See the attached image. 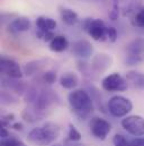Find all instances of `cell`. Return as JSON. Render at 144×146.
<instances>
[{"label":"cell","mask_w":144,"mask_h":146,"mask_svg":"<svg viewBox=\"0 0 144 146\" xmlns=\"http://www.w3.org/2000/svg\"><path fill=\"white\" fill-rule=\"evenodd\" d=\"M126 79L131 86L137 90H144V74L131 70L126 74Z\"/></svg>","instance_id":"obj_19"},{"label":"cell","mask_w":144,"mask_h":146,"mask_svg":"<svg viewBox=\"0 0 144 146\" xmlns=\"http://www.w3.org/2000/svg\"><path fill=\"white\" fill-rule=\"evenodd\" d=\"M24 99L28 106L23 111L22 117L25 121L28 122L42 120L47 115V111H50L60 101L59 96L51 88L41 84L28 87Z\"/></svg>","instance_id":"obj_1"},{"label":"cell","mask_w":144,"mask_h":146,"mask_svg":"<svg viewBox=\"0 0 144 146\" xmlns=\"http://www.w3.org/2000/svg\"><path fill=\"white\" fill-rule=\"evenodd\" d=\"M133 24L137 27L144 29V8H141L133 17Z\"/></svg>","instance_id":"obj_25"},{"label":"cell","mask_w":144,"mask_h":146,"mask_svg":"<svg viewBox=\"0 0 144 146\" xmlns=\"http://www.w3.org/2000/svg\"><path fill=\"white\" fill-rule=\"evenodd\" d=\"M69 48V41L63 35H56L50 42V50L53 52H63Z\"/></svg>","instance_id":"obj_20"},{"label":"cell","mask_w":144,"mask_h":146,"mask_svg":"<svg viewBox=\"0 0 144 146\" xmlns=\"http://www.w3.org/2000/svg\"><path fill=\"white\" fill-rule=\"evenodd\" d=\"M111 64H113V59L108 54L98 53L92 58L91 64L89 65V69H90V72L97 74V75H101L103 73H105L108 68H110Z\"/></svg>","instance_id":"obj_11"},{"label":"cell","mask_w":144,"mask_h":146,"mask_svg":"<svg viewBox=\"0 0 144 146\" xmlns=\"http://www.w3.org/2000/svg\"><path fill=\"white\" fill-rule=\"evenodd\" d=\"M113 144L114 146H132L131 145V139L125 137L122 134H116L113 138Z\"/></svg>","instance_id":"obj_23"},{"label":"cell","mask_w":144,"mask_h":146,"mask_svg":"<svg viewBox=\"0 0 144 146\" xmlns=\"http://www.w3.org/2000/svg\"><path fill=\"white\" fill-rule=\"evenodd\" d=\"M18 102V99L14 95L12 92L10 91H2L1 92V103L5 106H9V104H15Z\"/></svg>","instance_id":"obj_22"},{"label":"cell","mask_w":144,"mask_h":146,"mask_svg":"<svg viewBox=\"0 0 144 146\" xmlns=\"http://www.w3.org/2000/svg\"><path fill=\"white\" fill-rule=\"evenodd\" d=\"M56 82V73L53 70H46L44 73L41 74V76L38 77V84L41 85H52Z\"/></svg>","instance_id":"obj_21"},{"label":"cell","mask_w":144,"mask_h":146,"mask_svg":"<svg viewBox=\"0 0 144 146\" xmlns=\"http://www.w3.org/2000/svg\"><path fill=\"white\" fill-rule=\"evenodd\" d=\"M132 146H144V136L142 137H135L134 139H131Z\"/></svg>","instance_id":"obj_30"},{"label":"cell","mask_w":144,"mask_h":146,"mask_svg":"<svg viewBox=\"0 0 144 146\" xmlns=\"http://www.w3.org/2000/svg\"><path fill=\"white\" fill-rule=\"evenodd\" d=\"M0 72L3 76L10 78H22L24 75V70L20 66L11 58H7L2 56L0 58Z\"/></svg>","instance_id":"obj_10"},{"label":"cell","mask_w":144,"mask_h":146,"mask_svg":"<svg viewBox=\"0 0 144 146\" xmlns=\"http://www.w3.org/2000/svg\"><path fill=\"white\" fill-rule=\"evenodd\" d=\"M46 66V60L45 59H39V60H33L31 62H27L24 67V74L26 76H33L41 74L42 70L45 68Z\"/></svg>","instance_id":"obj_17"},{"label":"cell","mask_w":144,"mask_h":146,"mask_svg":"<svg viewBox=\"0 0 144 146\" xmlns=\"http://www.w3.org/2000/svg\"><path fill=\"white\" fill-rule=\"evenodd\" d=\"M53 146H62V145H53Z\"/></svg>","instance_id":"obj_32"},{"label":"cell","mask_w":144,"mask_h":146,"mask_svg":"<svg viewBox=\"0 0 144 146\" xmlns=\"http://www.w3.org/2000/svg\"><path fill=\"white\" fill-rule=\"evenodd\" d=\"M106 36H107V41H109V42H115L117 40V31H116V29L113 27V26H108Z\"/></svg>","instance_id":"obj_28"},{"label":"cell","mask_w":144,"mask_h":146,"mask_svg":"<svg viewBox=\"0 0 144 146\" xmlns=\"http://www.w3.org/2000/svg\"><path fill=\"white\" fill-rule=\"evenodd\" d=\"M101 87L107 92H124L128 87V82L118 73H113L103 78Z\"/></svg>","instance_id":"obj_7"},{"label":"cell","mask_w":144,"mask_h":146,"mask_svg":"<svg viewBox=\"0 0 144 146\" xmlns=\"http://www.w3.org/2000/svg\"><path fill=\"white\" fill-rule=\"evenodd\" d=\"M2 86L6 87L8 91L12 92L14 94L17 95H25V93L27 92L28 87L25 82L20 80L19 78H10V77H3L2 78Z\"/></svg>","instance_id":"obj_13"},{"label":"cell","mask_w":144,"mask_h":146,"mask_svg":"<svg viewBox=\"0 0 144 146\" xmlns=\"http://www.w3.org/2000/svg\"><path fill=\"white\" fill-rule=\"evenodd\" d=\"M68 102L73 113L82 119H88L94 112V100L84 90H73L68 95Z\"/></svg>","instance_id":"obj_2"},{"label":"cell","mask_w":144,"mask_h":146,"mask_svg":"<svg viewBox=\"0 0 144 146\" xmlns=\"http://www.w3.org/2000/svg\"><path fill=\"white\" fill-rule=\"evenodd\" d=\"M107 108L111 115L116 118H122V117L127 115L132 111L133 103L127 98H124L122 95H115L109 99Z\"/></svg>","instance_id":"obj_6"},{"label":"cell","mask_w":144,"mask_h":146,"mask_svg":"<svg viewBox=\"0 0 144 146\" xmlns=\"http://www.w3.org/2000/svg\"><path fill=\"white\" fill-rule=\"evenodd\" d=\"M0 146H23V143L17 139L14 136H9L7 138H2L1 139V144Z\"/></svg>","instance_id":"obj_26"},{"label":"cell","mask_w":144,"mask_h":146,"mask_svg":"<svg viewBox=\"0 0 144 146\" xmlns=\"http://www.w3.org/2000/svg\"><path fill=\"white\" fill-rule=\"evenodd\" d=\"M36 27H37L36 36L41 38L43 34H45L47 32H53V30L56 27V22L51 17L39 16L36 19Z\"/></svg>","instance_id":"obj_15"},{"label":"cell","mask_w":144,"mask_h":146,"mask_svg":"<svg viewBox=\"0 0 144 146\" xmlns=\"http://www.w3.org/2000/svg\"><path fill=\"white\" fill-rule=\"evenodd\" d=\"M11 128H14L15 130H23V125L20 122H15L11 125Z\"/></svg>","instance_id":"obj_31"},{"label":"cell","mask_w":144,"mask_h":146,"mask_svg":"<svg viewBox=\"0 0 144 146\" xmlns=\"http://www.w3.org/2000/svg\"><path fill=\"white\" fill-rule=\"evenodd\" d=\"M108 16H109V18H110L111 21L118 19V16H119V8H118V5H117V3H114V6H113L111 10L109 11Z\"/></svg>","instance_id":"obj_29"},{"label":"cell","mask_w":144,"mask_h":146,"mask_svg":"<svg viewBox=\"0 0 144 146\" xmlns=\"http://www.w3.org/2000/svg\"><path fill=\"white\" fill-rule=\"evenodd\" d=\"M107 25L99 18H86L82 22V29L95 41H107Z\"/></svg>","instance_id":"obj_5"},{"label":"cell","mask_w":144,"mask_h":146,"mask_svg":"<svg viewBox=\"0 0 144 146\" xmlns=\"http://www.w3.org/2000/svg\"><path fill=\"white\" fill-rule=\"evenodd\" d=\"M68 138L71 142H79L81 139V134L80 131L72 125L69 123V131H68Z\"/></svg>","instance_id":"obj_24"},{"label":"cell","mask_w":144,"mask_h":146,"mask_svg":"<svg viewBox=\"0 0 144 146\" xmlns=\"http://www.w3.org/2000/svg\"><path fill=\"white\" fill-rule=\"evenodd\" d=\"M23 146H26V145H24V144H23Z\"/></svg>","instance_id":"obj_34"},{"label":"cell","mask_w":144,"mask_h":146,"mask_svg":"<svg viewBox=\"0 0 144 146\" xmlns=\"http://www.w3.org/2000/svg\"><path fill=\"white\" fill-rule=\"evenodd\" d=\"M14 120H15V114H12V113H8L6 115H2L1 117V126L7 128L8 126H10V123Z\"/></svg>","instance_id":"obj_27"},{"label":"cell","mask_w":144,"mask_h":146,"mask_svg":"<svg viewBox=\"0 0 144 146\" xmlns=\"http://www.w3.org/2000/svg\"><path fill=\"white\" fill-rule=\"evenodd\" d=\"M32 26V22L29 18L27 17H16L14 19H11L8 23L7 30L10 34H18L22 32H26L31 29Z\"/></svg>","instance_id":"obj_14"},{"label":"cell","mask_w":144,"mask_h":146,"mask_svg":"<svg viewBox=\"0 0 144 146\" xmlns=\"http://www.w3.org/2000/svg\"><path fill=\"white\" fill-rule=\"evenodd\" d=\"M122 127L134 137L144 136V118L141 115H128L122 120Z\"/></svg>","instance_id":"obj_8"},{"label":"cell","mask_w":144,"mask_h":146,"mask_svg":"<svg viewBox=\"0 0 144 146\" xmlns=\"http://www.w3.org/2000/svg\"><path fill=\"white\" fill-rule=\"evenodd\" d=\"M74 146H81V145H74Z\"/></svg>","instance_id":"obj_33"},{"label":"cell","mask_w":144,"mask_h":146,"mask_svg":"<svg viewBox=\"0 0 144 146\" xmlns=\"http://www.w3.org/2000/svg\"><path fill=\"white\" fill-rule=\"evenodd\" d=\"M72 53L80 59H88L91 57L94 49L92 44L87 40H78L72 44Z\"/></svg>","instance_id":"obj_12"},{"label":"cell","mask_w":144,"mask_h":146,"mask_svg":"<svg viewBox=\"0 0 144 146\" xmlns=\"http://www.w3.org/2000/svg\"><path fill=\"white\" fill-rule=\"evenodd\" d=\"M61 129L60 126L55 122L47 121L41 127L33 128L27 136V139L31 144L36 146H48L58 139L60 136Z\"/></svg>","instance_id":"obj_3"},{"label":"cell","mask_w":144,"mask_h":146,"mask_svg":"<svg viewBox=\"0 0 144 146\" xmlns=\"http://www.w3.org/2000/svg\"><path fill=\"white\" fill-rule=\"evenodd\" d=\"M79 84V77L77 74L68 72L60 77V85L65 90H74Z\"/></svg>","instance_id":"obj_18"},{"label":"cell","mask_w":144,"mask_h":146,"mask_svg":"<svg viewBox=\"0 0 144 146\" xmlns=\"http://www.w3.org/2000/svg\"><path fill=\"white\" fill-rule=\"evenodd\" d=\"M59 13H60V17H61L62 22L65 23V24L69 25V26L75 25V24L79 22V16H78V14H77L74 10L70 9V8L60 6V7H59Z\"/></svg>","instance_id":"obj_16"},{"label":"cell","mask_w":144,"mask_h":146,"mask_svg":"<svg viewBox=\"0 0 144 146\" xmlns=\"http://www.w3.org/2000/svg\"><path fill=\"white\" fill-rule=\"evenodd\" d=\"M89 127H90V131L94 135V137L100 141H105L111 130V125L106 119H103L99 117L91 118L89 122Z\"/></svg>","instance_id":"obj_9"},{"label":"cell","mask_w":144,"mask_h":146,"mask_svg":"<svg viewBox=\"0 0 144 146\" xmlns=\"http://www.w3.org/2000/svg\"><path fill=\"white\" fill-rule=\"evenodd\" d=\"M125 64L127 66H137L144 64V38L136 37L126 45Z\"/></svg>","instance_id":"obj_4"}]
</instances>
